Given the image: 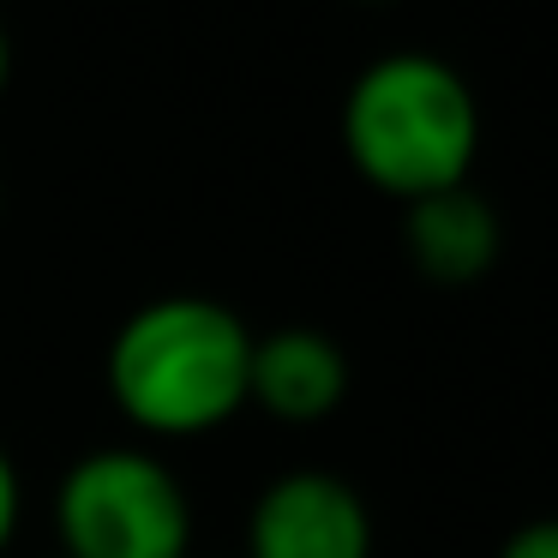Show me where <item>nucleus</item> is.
<instances>
[{
    "mask_svg": "<svg viewBox=\"0 0 558 558\" xmlns=\"http://www.w3.org/2000/svg\"><path fill=\"white\" fill-rule=\"evenodd\" d=\"M253 330L210 294H162L121 318L102 354V385L133 433L205 438L246 409Z\"/></svg>",
    "mask_w": 558,
    "mask_h": 558,
    "instance_id": "nucleus-1",
    "label": "nucleus"
},
{
    "mask_svg": "<svg viewBox=\"0 0 558 558\" xmlns=\"http://www.w3.org/2000/svg\"><path fill=\"white\" fill-rule=\"evenodd\" d=\"M342 150L354 174L397 205L469 186L481 157L474 90L438 54H385L342 97Z\"/></svg>",
    "mask_w": 558,
    "mask_h": 558,
    "instance_id": "nucleus-2",
    "label": "nucleus"
},
{
    "mask_svg": "<svg viewBox=\"0 0 558 558\" xmlns=\"http://www.w3.org/2000/svg\"><path fill=\"white\" fill-rule=\"evenodd\" d=\"M61 558H193V498L138 445L85 450L54 486Z\"/></svg>",
    "mask_w": 558,
    "mask_h": 558,
    "instance_id": "nucleus-3",
    "label": "nucleus"
},
{
    "mask_svg": "<svg viewBox=\"0 0 558 558\" xmlns=\"http://www.w3.org/2000/svg\"><path fill=\"white\" fill-rule=\"evenodd\" d=\"M241 558H373V510L330 469H289L246 510Z\"/></svg>",
    "mask_w": 558,
    "mask_h": 558,
    "instance_id": "nucleus-4",
    "label": "nucleus"
},
{
    "mask_svg": "<svg viewBox=\"0 0 558 558\" xmlns=\"http://www.w3.org/2000/svg\"><path fill=\"white\" fill-rule=\"evenodd\" d=\"M354 366L342 342L318 325H282L253 337L246 366V409H265L282 426H318L349 402Z\"/></svg>",
    "mask_w": 558,
    "mask_h": 558,
    "instance_id": "nucleus-5",
    "label": "nucleus"
},
{
    "mask_svg": "<svg viewBox=\"0 0 558 558\" xmlns=\"http://www.w3.org/2000/svg\"><path fill=\"white\" fill-rule=\"evenodd\" d=\"M402 246H409V265L433 289H469L498 265L505 229H498V210L474 186H450V193H426L402 205Z\"/></svg>",
    "mask_w": 558,
    "mask_h": 558,
    "instance_id": "nucleus-6",
    "label": "nucleus"
},
{
    "mask_svg": "<svg viewBox=\"0 0 558 558\" xmlns=\"http://www.w3.org/2000/svg\"><path fill=\"white\" fill-rule=\"evenodd\" d=\"M19 517H25V481H19L13 450L0 445V558H7V546L19 534Z\"/></svg>",
    "mask_w": 558,
    "mask_h": 558,
    "instance_id": "nucleus-7",
    "label": "nucleus"
},
{
    "mask_svg": "<svg viewBox=\"0 0 558 558\" xmlns=\"http://www.w3.org/2000/svg\"><path fill=\"white\" fill-rule=\"evenodd\" d=\"M498 558H558V517H534L522 529H510Z\"/></svg>",
    "mask_w": 558,
    "mask_h": 558,
    "instance_id": "nucleus-8",
    "label": "nucleus"
},
{
    "mask_svg": "<svg viewBox=\"0 0 558 558\" xmlns=\"http://www.w3.org/2000/svg\"><path fill=\"white\" fill-rule=\"evenodd\" d=\"M7 78H13V37L0 25V90H7Z\"/></svg>",
    "mask_w": 558,
    "mask_h": 558,
    "instance_id": "nucleus-9",
    "label": "nucleus"
},
{
    "mask_svg": "<svg viewBox=\"0 0 558 558\" xmlns=\"http://www.w3.org/2000/svg\"><path fill=\"white\" fill-rule=\"evenodd\" d=\"M373 7H385V0H373Z\"/></svg>",
    "mask_w": 558,
    "mask_h": 558,
    "instance_id": "nucleus-10",
    "label": "nucleus"
},
{
    "mask_svg": "<svg viewBox=\"0 0 558 558\" xmlns=\"http://www.w3.org/2000/svg\"><path fill=\"white\" fill-rule=\"evenodd\" d=\"M54 558H61V553H54Z\"/></svg>",
    "mask_w": 558,
    "mask_h": 558,
    "instance_id": "nucleus-11",
    "label": "nucleus"
}]
</instances>
